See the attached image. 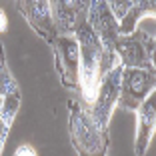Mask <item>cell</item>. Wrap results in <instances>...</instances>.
Wrapping results in <instances>:
<instances>
[{
  "mask_svg": "<svg viewBox=\"0 0 156 156\" xmlns=\"http://www.w3.org/2000/svg\"><path fill=\"white\" fill-rule=\"evenodd\" d=\"M0 152H2V144H0Z\"/></svg>",
  "mask_w": 156,
  "mask_h": 156,
  "instance_id": "cell-17",
  "label": "cell"
},
{
  "mask_svg": "<svg viewBox=\"0 0 156 156\" xmlns=\"http://www.w3.org/2000/svg\"><path fill=\"white\" fill-rule=\"evenodd\" d=\"M8 30V16H6L4 8H0V34H4Z\"/></svg>",
  "mask_w": 156,
  "mask_h": 156,
  "instance_id": "cell-16",
  "label": "cell"
},
{
  "mask_svg": "<svg viewBox=\"0 0 156 156\" xmlns=\"http://www.w3.org/2000/svg\"><path fill=\"white\" fill-rule=\"evenodd\" d=\"M90 0H54L50 2V16L58 36H74L86 24Z\"/></svg>",
  "mask_w": 156,
  "mask_h": 156,
  "instance_id": "cell-7",
  "label": "cell"
},
{
  "mask_svg": "<svg viewBox=\"0 0 156 156\" xmlns=\"http://www.w3.org/2000/svg\"><path fill=\"white\" fill-rule=\"evenodd\" d=\"M54 48L56 68L60 74V82L64 88L76 90L80 88L78 82V42L74 36H58L52 44Z\"/></svg>",
  "mask_w": 156,
  "mask_h": 156,
  "instance_id": "cell-8",
  "label": "cell"
},
{
  "mask_svg": "<svg viewBox=\"0 0 156 156\" xmlns=\"http://www.w3.org/2000/svg\"><path fill=\"white\" fill-rule=\"evenodd\" d=\"M154 84H156V72L154 70L122 68L118 106L136 112L140 108V104L154 92Z\"/></svg>",
  "mask_w": 156,
  "mask_h": 156,
  "instance_id": "cell-6",
  "label": "cell"
},
{
  "mask_svg": "<svg viewBox=\"0 0 156 156\" xmlns=\"http://www.w3.org/2000/svg\"><path fill=\"white\" fill-rule=\"evenodd\" d=\"M12 156H38V152L32 144H20V146L14 150Z\"/></svg>",
  "mask_w": 156,
  "mask_h": 156,
  "instance_id": "cell-15",
  "label": "cell"
},
{
  "mask_svg": "<svg viewBox=\"0 0 156 156\" xmlns=\"http://www.w3.org/2000/svg\"><path fill=\"white\" fill-rule=\"evenodd\" d=\"M86 22L102 44V64L108 66V68L118 64V58H116V52H114V42L120 36L118 20L112 16L106 0H92L90 6H88Z\"/></svg>",
  "mask_w": 156,
  "mask_h": 156,
  "instance_id": "cell-3",
  "label": "cell"
},
{
  "mask_svg": "<svg viewBox=\"0 0 156 156\" xmlns=\"http://www.w3.org/2000/svg\"><path fill=\"white\" fill-rule=\"evenodd\" d=\"M116 58L122 68L154 70V36L134 30L128 36H118L114 42Z\"/></svg>",
  "mask_w": 156,
  "mask_h": 156,
  "instance_id": "cell-4",
  "label": "cell"
},
{
  "mask_svg": "<svg viewBox=\"0 0 156 156\" xmlns=\"http://www.w3.org/2000/svg\"><path fill=\"white\" fill-rule=\"evenodd\" d=\"M68 128L70 140L80 156H106L108 132L98 128L78 100H68Z\"/></svg>",
  "mask_w": 156,
  "mask_h": 156,
  "instance_id": "cell-2",
  "label": "cell"
},
{
  "mask_svg": "<svg viewBox=\"0 0 156 156\" xmlns=\"http://www.w3.org/2000/svg\"><path fill=\"white\" fill-rule=\"evenodd\" d=\"M120 78H122V66L116 64L110 72L106 74L104 78L98 84L96 96H94V102L88 108V114L94 120L100 130L108 132V122H110V116L114 106L118 104V96H120Z\"/></svg>",
  "mask_w": 156,
  "mask_h": 156,
  "instance_id": "cell-5",
  "label": "cell"
},
{
  "mask_svg": "<svg viewBox=\"0 0 156 156\" xmlns=\"http://www.w3.org/2000/svg\"><path fill=\"white\" fill-rule=\"evenodd\" d=\"M20 108V92H10L2 98V106H0V144L4 146L6 138H8V130L12 126V120Z\"/></svg>",
  "mask_w": 156,
  "mask_h": 156,
  "instance_id": "cell-12",
  "label": "cell"
},
{
  "mask_svg": "<svg viewBox=\"0 0 156 156\" xmlns=\"http://www.w3.org/2000/svg\"><path fill=\"white\" fill-rule=\"evenodd\" d=\"M16 90H18V84H16L14 76L10 74V70H8L4 48H2V44H0V98H4L6 94L16 92Z\"/></svg>",
  "mask_w": 156,
  "mask_h": 156,
  "instance_id": "cell-13",
  "label": "cell"
},
{
  "mask_svg": "<svg viewBox=\"0 0 156 156\" xmlns=\"http://www.w3.org/2000/svg\"><path fill=\"white\" fill-rule=\"evenodd\" d=\"M136 122V138H134V152L136 156H146V150L152 142L156 128V90L140 104Z\"/></svg>",
  "mask_w": 156,
  "mask_h": 156,
  "instance_id": "cell-10",
  "label": "cell"
},
{
  "mask_svg": "<svg viewBox=\"0 0 156 156\" xmlns=\"http://www.w3.org/2000/svg\"><path fill=\"white\" fill-rule=\"evenodd\" d=\"M154 12H156V4L152 0L150 2H148V0H144V2H132V8L128 10V14L118 22V34L120 36L132 34L134 30H136L138 20L142 18V16H148V14L154 16Z\"/></svg>",
  "mask_w": 156,
  "mask_h": 156,
  "instance_id": "cell-11",
  "label": "cell"
},
{
  "mask_svg": "<svg viewBox=\"0 0 156 156\" xmlns=\"http://www.w3.org/2000/svg\"><path fill=\"white\" fill-rule=\"evenodd\" d=\"M78 42V82H80V96L86 104V110L94 102L98 84H100V62H102V44L96 34L90 30L88 22L80 26L74 34Z\"/></svg>",
  "mask_w": 156,
  "mask_h": 156,
  "instance_id": "cell-1",
  "label": "cell"
},
{
  "mask_svg": "<svg viewBox=\"0 0 156 156\" xmlns=\"http://www.w3.org/2000/svg\"><path fill=\"white\" fill-rule=\"evenodd\" d=\"M16 8L26 18V22L32 26L34 32L40 34V38H44L50 46L54 44L58 38V32H56L50 16V2H46V0H18Z\"/></svg>",
  "mask_w": 156,
  "mask_h": 156,
  "instance_id": "cell-9",
  "label": "cell"
},
{
  "mask_svg": "<svg viewBox=\"0 0 156 156\" xmlns=\"http://www.w3.org/2000/svg\"><path fill=\"white\" fill-rule=\"evenodd\" d=\"M0 106H2V98H0Z\"/></svg>",
  "mask_w": 156,
  "mask_h": 156,
  "instance_id": "cell-18",
  "label": "cell"
},
{
  "mask_svg": "<svg viewBox=\"0 0 156 156\" xmlns=\"http://www.w3.org/2000/svg\"><path fill=\"white\" fill-rule=\"evenodd\" d=\"M108 8H110L112 16L116 20H122L128 14V10L132 8V0H110L108 2Z\"/></svg>",
  "mask_w": 156,
  "mask_h": 156,
  "instance_id": "cell-14",
  "label": "cell"
},
{
  "mask_svg": "<svg viewBox=\"0 0 156 156\" xmlns=\"http://www.w3.org/2000/svg\"><path fill=\"white\" fill-rule=\"evenodd\" d=\"M106 156H108V154H106Z\"/></svg>",
  "mask_w": 156,
  "mask_h": 156,
  "instance_id": "cell-19",
  "label": "cell"
}]
</instances>
